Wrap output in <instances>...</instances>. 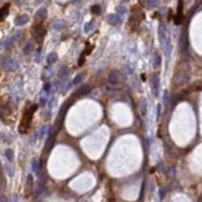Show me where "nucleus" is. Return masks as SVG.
<instances>
[{
	"label": "nucleus",
	"mask_w": 202,
	"mask_h": 202,
	"mask_svg": "<svg viewBox=\"0 0 202 202\" xmlns=\"http://www.w3.org/2000/svg\"><path fill=\"white\" fill-rule=\"evenodd\" d=\"M37 109V105L36 104H32L30 105L26 111L24 112V115H22V119H21V123H20V127H19V131L20 133H27L29 129H30V125H31V122H32V117H33V113L36 112Z\"/></svg>",
	"instance_id": "nucleus-1"
},
{
	"label": "nucleus",
	"mask_w": 202,
	"mask_h": 202,
	"mask_svg": "<svg viewBox=\"0 0 202 202\" xmlns=\"http://www.w3.org/2000/svg\"><path fill=\"white\" fill-rule=\"evenodd\" d=\"M109 83H111L112 86H118V87H120L123 83H124V78H123V76L120 72H118V71H113L111 72V74H109Z\"/></svg>",
	"instance_id": "nucleus-2"
},
{
	"label": "nucleus",
	"mask_w": 202,
	"mask_h": 202,
	"mask_svg": "<svg viewBox=\"0 0 202 202\" xmlns=\"http://www.w3.org/2000/svg\"><path fill=\"white\" fill-rule=\"evenodd\" d=\"M45 32H46V30L41 24H37L32 27V33L35 35V37L37 40H42V37L45 36Z\"/></svg>",
	"instance_id": "nucleus-3"
},
{
	"label": "nucleus",
	"mask_w": 202,
	"mask_h": 202,
	"mask_svg": "<svg viewBox=\"0 0 202 202\" xmlns=\"http://www.w3.org/2000/svg\"><path fill=\"white\" fill-rule=\"evenodd\" d=\"M182 18H183V15H182V0H180L179 1V7H177V14H176L175 16V24H181L182 22Z\"/></svg>",
	"instance_id": "nucleus-4"
},
{
	"label": "nucleus",
	"mask_w": 202,
	"mask_h": 202,
	"mask_svg": "<svg viewBox=\"0 0 202 202\" xmlns=\"http://www.w3.org/2000/svg\"><path fill=\"white\" fill-rule=\"evenodd\" d=\"M26 22H29V16L27 15H20L15 19V25L16 26H22Z\"/></svg>",
	"instance_id": "nucleus-5"
},
{
	"label": "nucleus",
	"mask_w": 202,
	"mask_h": 202,
	"mask_svg": "<svg viewBox=\"0 0 202 202\" xmlns=\"http://www.w3.org/2000/svg\"><path fill=\"white\" fill-rule=\"evenodd\" d=\"M36 20L37 21H44L45 19H46V16H47V10L45 9V7H41L40 10H37V13H36Z\"/></svg>",
	"instance_id": "nucleus-6"
},
{
	"label": "nucleus",
	"mask_w": 202,
	"mask_h": 202,
	"mask_svg": "<svg viewBox=\"0 0 202 202\" xmlns=\"http://www.w3.org/2000/svg\"><path fill=\"white\" fill-rule=\"evenodd\" d=\"M3 65H4V68H5V70H7V71L15 70L16 67H18V63H16L15 61H13V60H5Z\"/></svg>",
	"instance_id": "nucleus-7"
},
{
	"label": "nucleus",
	"mask_w": 202,
	"mask_h": 202,
	"mask_svg": "<svg viewBox=\"0 0 202 202\" xmlns=\"http://www.w3.org/2000/svg\"><path fill=\"white\" fill-rule=\"evenodd\" d=\"M32 187H33V183H32V176H29L27 177V186H26V196H30L31 192H32Z\"/></svg>",
	"instance_id": "nucleus-8"
},
{
	"label": "nucleus",
	"mask_w": 202,
	"mask_h": 202,
	"mask_svg": "<svg viewBox=\"0 0 202 202\" xmlns=\"http://www.w3.org/2000/svg\"><path fill=\"white\" fill-rule=\"evenodd\" d=\"M108 21L111 22L112 25H118V24L120 22V19L118 18L117 15H109V16H108Z\"/></svg>",
	"instance_id": "nucleus-9"
},
{
	"label": "nucleus",
	"mask_w": 202,
	"mask_h": 202,
	"mask_svg": "<svg viewBox=\"0 0 202 202\" xmlns=\"http://www.w3.org/2000/svg\"><path fill=\"white\" fill-rule=\"evenodd\" d=\"M56 61H57V53L52 52V53H50V55L47 56V63H48V65H53Z\"/></svg>",
	"instance_id": "nucleus-10"
},
{
	"label": "nucleus",
	"mask_w": 202,
	"mask_h": 202,
	"mask_svg": "<svg viewBox=\"0 0 202 202\" xmlns=\"http://www.w3.org/2000/svg\"><path fill=\"white\" fill-rule=\"evenodd\" d=\"M7 10H9V5H5L4 7H1V9H0V19L5 18L6 14H7Z\"/></svg>",
	"instance_id": "nucleus-11"
},
{
	"label": "nucleus",
	"mask_w": 202,
	"mask_h": 202,
	"mask_svg": "<svg viewBox=\"0 0 202 202\" xmlns=\"http://www.w3.org/2000/svg\"><path fill=\"white\" fill-rule=\"evenodd\" d=\"M83 76H85V74H83V73H81V74H78L77 77H76V78L73 79V85H74V86H78L79 83L82 82V79H83Z\"/></svg>",
	"instance_id": "nucleus-12"
},
{
	"label": "nucleus",
	"mask_w": 202,
	"mask_h": 202,
	"mask_svg": "<svg viewBox=\"0 0 202 202\" xmlns=\"http://www.w3.org/2000/svg\"><path fill=\"white\" fill-rule=\"evenodd\" d=\"M143 1H145L144 4L148 6V7H154L156 5V0H143Z\"/></svg>",
	"instance_id": "nucleus-13"
},
{
	"label": "nucleus",
	"mask_w": 202,
	"mask_h": 202,
	"mask_svg": "<svg viewBox=\"0 0 202 202\" xmlns=\"http://www.w3.org/2000/svg\"><path fill=\"white\" fill-rule=\"evenodd\" d=\"M153 83H154V88H153L154 94H155V96H157V83H159L157 77H154V78H153Z\"/></svg>",
	"instance_id": "nucleus-14"
},
{
	"label": "nucleus",
	"mask_w": 202,
	"mask_h": 202,
	"mask_svg": "<svg viewBox=\"0 0 202 202\" xmlns=\"http://www.w3.org/2000/svg\"><path fill=\"white\" fill-rule=\"evenodd\" d=\"M93 25H94V24H93V21L87 22V24H86V26H85V31H86V32H89L92 29H93Z\"/></svg>",
	"instance_id": "nucleus-15"
},
{
	"label": "nucleus",
	"mask_w": 202,
	"mask_h": 202,
	"mask_svg": "<svg viewBox=\"0 0 202 202\" xmlns=\"http://www.w3.org/2000/svg\"><path fill=\"white\" fill-rule=\"evenodd\" d=\"M31 48H32V44H31V42H27L26 46L24 47V52H25V53H29V52L31 51Z\"/></svg>",
	"instance_id": "nucleus-16"
},
{
	"label": "nucleus",
	"mask_w": 202,
	"mask_h": 202,
	"mask_svg": "<svg viewBox=\"0 0 202 202\" xmlns=\"http://www.w3.org/2000/svg\"><path fill=\"white\" fill-rule=\"evenodd\" d=\"M92 13H93V14H100V6L99 5L92 6Z\"/></svg>",
	"instance_id": "nucleus-17"
},
{
	"label": "nucleus",
	"mask_w": 202,
	"mask_h": 202,
	"mask_svg": "<svg viewBox=\"0 0 202 202\" xmlns=\"http://www.w3.org/2000/svg\"><path fill=\"white\" fill-rule=\"evenodd\" d=\"M53 29H55V30H61V29H62V22H60V21L55 22V24H53Z\"/></svg>",
	"instance_id": "nucleus-18"
},
{
	"label": "nucleus",
	"mask_w": 202,
	"mask_h": 202,
	"mask_svg": "<svg viewBox=\"0 0 202 202\" xmlns=\"http://www.w3.org/2000/svg\"><path fill=\"white\" fill-rule=\"evenodd\" d=\"M89 91H91V88H89V87L83 88V89H81V91H79V94H86V93H88Z\"/></svg>",
	"instance_id": "nucleus-19"
},
{
	"label": "nucleus",
	"mask_w": 202,
	"mask_h": 202,
	"mask_svg": "<svg viewBox=\"0 0 202 202\" xmlns=\"http://www.w3.org/2000/svg\"><path fill=\"white\" fill-rule=\"evenodd\" d=\"M85 56H86V55H82V57L79 58V62H78V65H79V66H81V65H83V62H85Z\"/></svg>",
	"instance_id": "nucleus-20"
}]
</instances>
